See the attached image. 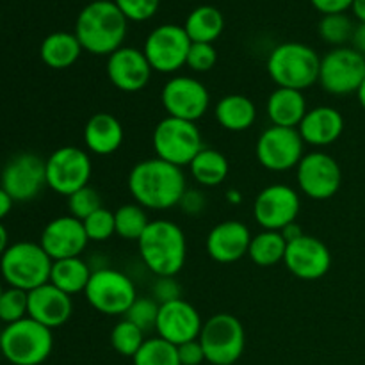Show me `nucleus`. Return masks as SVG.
Returning a JSON list of instances; mask_svg holds the SVG:
<instances>
[{"instance_id": "26", "label": "nucleus", "mask_w": 365, "mask_h": 365, "mask_svg": "<svg viewBox=\"0 0 365 365\" xmlns=\"http://www.w3.org/2000/svg\"><path fill=\"white\" fill-rule=\"evenodd\" d=\"M307 100L303 91L289 88H277L269 95L266 103V113L274 127L298 128L305 118Z\"/></svg>"}, {"instance_id": "53", "label": "nucleus", "mask_w": 365, "mask_h": 365, "mask_svg": "<svg viewBox=\"0 0 365 365\" xmlns=\"http://www.w3.org/2000/svg\"><path fill=\"white\" fill-rule=\"evenodd\" d=\"M356 98H359L360 107L365 110V78L362 81V84H360V88L356 89Z\"/></svg>"}, {"instance_id": "44", "label": "nucleus", "mask_w": 365, "mask_h": 365, "mask_svg": "<svg viewBox=\"0 0 365 365\" xmlns=\"http://www.w3.org/2000/svg\"><path fill=\"white\" fill-rule=\"evenodd\" d=\"M178 348V360H180V365H202L205 360V353H203L202 344L200 341L185 342V344L177 346Z\"/></svg>"}, {"instance_id": "51", "label": "nucleus", "mask_w": 365, "mask_h": 365, "mask_svg": "<svg viewBox=\"0 0 365 365\" xmlns=\"http://www.w3.org/2000/svg\"><path fill=\"white\" fill-rule=\"evenodd\" d=\"M9 248V234H7L6 227L0 223V257L4 255V252Z\"/></svg>"}, {"instance_id": "23", "label": "nucleus", "mask_w": 365, "mask_h": 365, "mask_svg": "<svg viewBox=\"0 0 365 365\" xmlns=\"http://www.w3.org/2000/svg\"><path fill=\"white\" fill-rule=\"evenodd\" d=\"M73 314L71 296L48 284L29 292V317L43 327L56 330L70 321Z\"/></svg>"}, {"instance_id": "20", "label": "nucleus", "mask_w": 365, "mask_h": 365, "mask_svg": "<svg viewBox=\"0 0 365 365\" xmlns=\"http://www.w3.org/2000/svg\"><path fill=\"white\" fill-rule=\"evenodd\" d=\"M202 328V316L184 298L160 305L155 330L157 335L164 341L175 346H182L185 342L196 341L200 337Z\"/></svg>"}, {"instance_id": "10", "label": "nucleus", "mask_w": 365, "mask_h": 365, "mask_svg": "<svg viewBox=\"0 0 365 365\" xmlns=\"http://www.w3.org/2000/svg\"><path fill=\"white\" fill-rule=\"evenodd\" d=\"M365 78V57L353 46H337L321 57L319 84L327 93L346 96L356 93Z\"/></svg>"}, {"instance_id": "47", "label": "nucleus", "mask_w": 365, "mask_h": 365, "mask_svg": "<svg viewBox=\"0 0 365 365\" xmlns=\"http://www.w3.org/2000/svg\"><path fill=\"white\" fill-rule=\"evenodd\" d=\"M351 43H353V48L365 57V24L356 25L355 32H353Z\"/></svg>"}, {"instance_id": "4", "label": "nucleus", "mask_w": 365, "mask_h": 365, "mask_svg": "<svg viewBox=\"0 0 365 365\" xmlns=\"http://www.w3.org/2000/svg\"><path fill=\"white\" fill-rule=\"evenodd\" d=\"M321 57L312 46L287 41L274 46L267 57V73L278 88L303 89L319 81Z\"/></svg>"}, {"instance_id": "19", "label": "nucleus", "mask_w": 365, "mask_h": 365, "mask_svg": "<svg viewBox=\"0 0 365 365\" xmlns=\"http://www.w3.org/2000/svg\"><path fill=\"white\" fill-rule=\"evenodd\" d=\"M106 71L114 88L123 93H138L148 86L153 70L143 50L121 46L107 57Z\"/></svg>"}, {"instance_id": "41", "label": "nucleus", "mask_w": 365, "mask_h": 365, "mask_svg": "<svg viewBox=\"0 0 365 365\" xmlns=\"http://www.w3.org/2000/svg\"><path fill=\"white\" fill-rule=\"evenodd\" d=\"M217 52L212 43H191L185 66L191 68L196 73H207L216 66Z\"/></svg>"}, {"instance_id": "48", "label": "nucleus", "mask_w": 365, "mask_h": 365, "mask_svg": "<svg viewBox=\"0 0 365 365\" xmlns=\"http://www.w3.org/2000/svg\"><path fill=\"white\" fill-rule=\"evenodd\" d=\"M13 203H14L13 198H11V196L4 191L2 185H0V223H2L4 217H7V214L11 212V209H13Z\"/></svg>"}, {"instance_id": "52", "label": "nucleus", "mask_w": 365, "mask_h": 365, "mask_svg": "<svg viewBox=\"0 0 365 365\" xmlns=\"http://www.w3.org/2000/svg\"><path fill=\"white\" fill-rule=\"evenodd\" d=\"M227 200L232 203V205H239V203H241V200H242V196H241V192L237 191V189H228Z\"/></svg>"}, {"instance_id": "30", "label": "nucleus", "mask_w": 365, "mask_h": 365, "mask_svg": "<svg viewBox=\"0 0 365 365\" xmlns=\"http://www.w3.org/2000/svg\"><path fill=\"white\" fill-rule=\"evenodd\" d=\"M192 178L203 187H217L223 184L230 171L227 157L214 148H203L189 164Z\"/></svg>"}, {"instance_id": "11", "label": "nucleus", "mask_w": 365, "mask_h": 365, "mask_svg": "<svg viewBox=\"0 0 365 365\" xmlns=\"http://www.w3.org/2000/svg\"><path fill=\"white\" fill-rule=\"evenodd\" d=\"M46 187L57 195L70 196L78 189L89 185L93 164L88 152L78 146H61L45 160Z\"/></svg>"}, {"instance_id": "46", "label": "nucleus", "mask_w": 365, "mask_h": 365, "mask_svg": "<svg viewBox=\"0 0 365 365\" xmlns=\"http://www.w3.org/2000/svg\"><path fill=\"white\" fill-rule=\"evenodd\" d=\"M312 6L323 14H339L351 9L355 0H310Z\"/></svg>"}, {"instance_id": "21", "label": "nucleus", "mask_w": 365, "mask_h": 365, "mask_svg": "<svg viewBox=\"0 0 365 365\" xmlns=\"http://www.w3.org/2000/svg\"><path fill=\"white\" fill-rule=\"evenodd\" d=\"M39 245L52 260L81 257L88 248L89 239L84 223L73 216H59L50 221L41 232Z\"/></svg>"}, {"instance_id": "7", "label": "nucleus", "mask_w": 365, "mask_h": 365, "mask_svg": "<svg viewBox=\"0 0 365 365\" xmlns=\"http://www.w3.org/2000/svg\"><path fill=\"white\" fill-rule=\"evenodd\" d=\"M198 341L207 362L212 365H234L245 353V327L232 314L220 312L203 323Z\"/></svg>"}, {"instance_id": "2", "label": "nucleus", "mask_w": 365, "mask_h": 365, "mask_svg": "<svg viewBox=\"0 0 365 365\" xmlns=\"http://www.w3.org/2000/svg\"><path fill=\"white\" fill-rule=\"evenodd\" d=\"M128 20L114 0H95L81 11L75 36L82 48L95 56H110L123 46Z\"/></svg>"}, {"instance_id": "40", "label": "nucleus", "mask_w": 365, "mask_h": 365, "mask_svg": "<svg viewBox=\"0 0 365 365\" xmlns=\"http://www.w3.org/2000/svg\"><path fill=\"white\" fill-rule=\"evenodd\" d=\"M82 223H84V230L86 234H88L89 242L107 241V239H110L116 234L114 212H110L106 207H102V209H98L96 212H93L91 216L86 217Z\"/></svg>"}, {"instance_id": "36", "label": "nucleus", "mask_w": 365, "mask_h": 365, "mask_svg": "<svg viewBox=\"0 0 365 365\" xmlns=\"http://www.w3.org/2000/svg\"><path fill=\"white\" fill-rule=\"evenodd\" d=\"M353 32H355V25L353 20L346 13L339 14H324L323 20L319 21V36L323 41L328 45L344 46L346 43L353 39Z\"/></svg>"}, {"instance_id": "28", "label": "nucleus", "mask_w": 365, "mask_h": 365, "mask_svg": "<svg viewBox=\"0 0 365 365\" xmlns=\"http://www.w3.org/2000/svg\"><path fill=\"white\" fill-rule=\"evenodd\" d=\"M82 45L77 36L70 32H52L43 39L39 57L52 70H66L73 66L82 53Z\"/></svg>"}, {"instance_id": "5", "label": "nucleus", "mask_w": 365, "mask_h": 365, "mask_svg": "<svg viewBox=\"0 0 365 365\" xmlns=\"http://www.w3.org/2000/svg\"><path fill=\"white\" fill-rule=\"evenodd\" d=\"M52 262L39 242L20 241L9 245L0 257V273L9 287L31 292L48 284Z\"/></svg>"}, {"instance_id": "25", "label": "nucleus", "mask_w": 365, "mask_h": 365, "mask_svg": "<svg viewBox=\"0 0 365 365\" xmlns=\"http://www.w3.org/2000/svg\"><path fill=\"white\" fill-rule=\"evenodd\" d=\"M123 125L110 113H96L84 127V145L95 155H113L123 143Z\"/></svg>"}, {"instance_id": "33", "label": "nucleus", "mask_w": 365, "mask_h": 365, "mask_svg": "<svg viewBox=\"0 0 365 365\" xmlns=\"http://www.w3.org/2000/svg\"><path fill=\"white\" fill-rule=\"evenodd\" d=\"M114 223H116V235L125 241H139L150 225L146 209L138 203H125L120 209L114 210Z\"/></svg>"}, {"instance_id": "16", "label": "nucleus", "mask_w": 365, "mask_h": 365, "mask_svg": "<svg viewBox=\"0 0 365 365\" xmlns=\"http://www.w3.org/2000/svg\"><path fill=\"white\" fill-rule=\"evenodd\" d=\"M0 185L13 202L25 203L38 198L46 185L45 160L31 152L18 153L4 166Z\"/></svg>"}, {"instance_id": "18", "label": "nucleus", "mask_w": 365, "mask_h": 365, "mask_svg": "<svg viewBox=\"0 0 365 365\" xmlns=\"http://www.w3.org/2000/svg\"><path fill=\"white\" fill-rule=\"evenodd\" d=\"M284 264L299 280H319L330 271L331 253L321 239L303 234L287 242Z\"/></svg>"}, {"instance_id": "24", "label": "nucleus", "mask_w": 365, "mask_h": 365, "mask_svg": "<svg viewBox=\"0 0 365 365\" xmlns=\"http://www.w3.org/2000/svg\"><path fill=\"white\" fill-rule=\"evenodd\" d=\"M298 132L305 145L317 146V148L330 146L339 141L344 132V116L341 110L331 106L314 107L307 110Z\"/></svg>"}, {"instance_id": "54", "label": "nucleus", "mask_w": 365, "mask_h": 365, "mask_svg": "<svg viewBox=\"0 0 365 365\" xmlns=\"http://www.w3.org/2000/svg\"><path fill=\"white\" fill-rule=\"evenodd\" d=\"M2 292H4V287H2V284H0V296H2Z\"/></svg>"}, {"instance_id": "6", "label": "nucleus", "mask_w": 365, "mask_h": 365, "mask_svg": "<svg viewBox=\"0 0 365 365\" xmlns=\"http://www.w3.org/2000/svg\"><path fill=\"white\" fill-rule=\"evenodd\" d=\"M53 349L52 330L25 317L0 331V353L13 365H41Z\"/></svg>"}, {"instance_id": "35", "label": "nucleus", "mask_w": 365, "mask_h": 365, "mask_svg": "<svg viewBox=\"0 0 365 365\" xmlns=\"http://www.w3.org/2000/svg\"><path fill=\"white\" fill-rule=\"evenodd\" d=\"M145 341V331L127 319H121L120 323L114 324L113 331H110L113 349L118 355L128 356V359H134V355L139 351Z\"/></svg>"}, {"instance_id": "37", "label": "nucleus", "mask_w": 365, "mask_h": 365, "mask_svg": "<svg viewBox=\"0 0 365 365\" xmlns=\"http://www.w3.org/2000/svg\"><path fill=\"white\" fill-rule=\"evenodd\" d=\"M29 317V292L16 287L4 289L0 296V321L13 324Z\"/></svg>"}, {"instance_id": "39", "label": "nucleus", "mask_w": 365, "mask_h": 365, "mask_svg": "<svg viewBox=\"0 0 365 365\" xmlns=\"http://www.w3.org/2000/svg\"><path fill=\"white\" fill-rule=\"evenodd\" d=\"M159 309L160 305L152 298V296H148V298H139L138 296L135 302L130 305V309H128L127 314L123 316V319L134 323L135 327L141 328L146 334L148 330H153V328H155Z\"/></svg>"}, {"instance_id": "1", "label": "nucleus", "mask_w": 365, "mask_h": 365, "mask_svg": "<svg viewBox=\"0 0 365 365\" xmlns=\"http://www.w3.org/2000/svg\"><path fill=\"white\" fill-rule=\"evenodd\" d=\"M127 185L135 203L150 210H168L180 205L182 196L187 191L182 168L159 157L135 164L128 173Z\"/></svg>"}, {"instance_id": "12", "label": "nucleus", "mask_w": 365, "mask_h": 365, "mask_svg": "<svg viewBox=\"0 0 365 365\" xmlns=\"http://www.w3.org/2000/svg\"><path fill=\"white\" fill-rule=\"evenodd\" d=\"M191 39L184 27L175 24H164L153 29L145 41L146 59L157 73H175L185 66Z\"/></svg>"}, {"instance_id": "50", "label": "nucleus", "mask_w": 365, "mask_h": 365, "mask_svg": "<svg viewBox=\"0 0 365 365\" xmlns=\"http://www.w3.org/2000/svg\"><path fill=\"white\" fill-rule=\"evenodd\" d=\"M353 14L360 24H365V0H355L353 2Z\"/></svg>"}, {"instance_id": "34", "label": "nucleus", "mask_w": 365, "mask_h": 365, "mask_svg": "<svg viewBox=\"0 0 365 365\" xmlns=\"http://www.w3.org/2000/svg\"><path fill=\"white\" fill-rule=\"evenodd\" d=\"M134 365H180L178 348L171 342L164 341L159 335L150 337L143 342L139 351L132 359Z\"/></svg>"}, {"instance_id": "45", "label": "nucleus", "mask_w": 365, "mask_h": 365, "mask_svg": "<svg viewBox=\"0 0 365 365\" xmlns=\"http://www.w3.org/2000/svg\"><path fill=\"white\" fill-rule=\"evenodd\" d=\"M205 196H203L202 191H192V189H187L185 195L182 196L180 207L184 209V212L187 216H198L205 210Z\"/></svg>"}, {"instance_id": "49", "label": "nucleus", "mask_w": 365, "mask_h": 365, "mask_svg": "<svg viewBox=\"0 0 365 365\" xmlns=\"http://www.w3.org/2000/svg\"><path fill=\"white\" fill-rule=\"evenodd\" d=\"M303 234H305V232H303L302 228H299L298 223H291V225H289V227H285L284 230H282V235H284V239L287 242H291V241H294V239L302 237Z\"/></svg>"}, {"instance_id": "27", "label": "nucleus", "mask_w": 365, "mask_h": 365, "mask_svg": "<svg viewBox=\"0 0 365 365\" xmlns=\"http://www.w3.org/2000/svg\"><path fill=\"white\" fill-rule=\"evenodd\" d=\"M214 116L220 127L230 132H245L257 120V107L245 95H227L214 107Z\"/></svg>"}, {"instance_id": "9", "label": "nucleus", "mask_w": 365, "mask_h": 365, "mask_svg": "<svg viewBox=\"0 0 365 365\" xmlns=\"http://www.w3.org/2000/svg\"><path fill=\"white\" fill-rule=\"evenodd\" d=\"M84 294L89 305L103 316H125L138 298L130 277L107 266L93 269Z\"/></svg>"}, {"instance_id": "8", "label": "nucleus", "mask_w": 365, "mask_h": 365, "mask_svg": "<svg viewBox=\"0 0 365 365\" xmlns=\"http://www.w3.org/2000/svg\"><path fill=\"white\" fill-rule=\"evenodd\" d=\"M152 141L155 157L178 168L189 166L205 148L202 132L196 123L173 116H166L157 123Z\"/></svg>"}, {"instance_id": "38", "label": "nucleus", "mask_w": 365, "mask_h": 365, "mask_svg": "<svg viewBox=\"0 0 365 365\" xmlns=\"http://www.w3.org/2000/svg\"><path fill=\"white\" fill-rule=\"evenodd\" d=\"M102 198H100V192L96 191L91 185H86V187L78 189L73 195L68 196V210H70V216L77 217V220L84 221L86 217L91 216L93 212H96L98 209H102Z\"/></svg>"}, {"instance_id": "14", "label": "nucleus", "mask_w": 365, "mask_h": 365, "mask_svg": "<svg viewBox=\"0 0 365 365\" xmlns=\"http://www.w3.org/2000/svg\"><path fill=\"white\" fill-rule=\"evenodd\" d=\"M298 185L305 196L316 202L334 198L342 185V170L337 160L324 152L303 155L296 168Z\"/></svg>"}, {"instance_id": "22", "label": "nucleus", "mask_w": 365, "mask_h": 365, "mask_svg": "<svg viewBox=\"0 0 365 365\" xmlns=\"http://www.w3.org/2000/svg\"><path fill=\"white\" fill-rule=\"evenodd\" d=\"M252 237L250 228L241 221H221L207 235V255L220 264H234L248 255Z\"/></svg>"}, {"instance_id": "32", "label": "nucleus", "mask_w": 365, "mask_h": 365, "mask_svg": "<svg viewBox=\"0 0 365 365\" xmlns=\"http://www.w3.org/2000/svg\"><path fill=\"white\" fill-rule=\"evenodd\" d=\"M285 250H287V241L282 232L262 230L252 237L248 257L255 266L271 267L277 266L278 262H284Z\"/></svg>"}, {"instance_id": "17", "label": "nucleus", "mask_w": 365, "mask_h": 365, "mask_svg": "<svg viewBox=\"0 0 365 365\" xmlns=\"http://www.w3.org/2000/svg\"><path fill=\"white\" fill-rule=\"evenodd\" d=\"M302 200L296 189L285 184H273L264 187L253 203V217L262 230L282 232L291 223H296Z\"/></svg>"}, {"instance_id": "42", "label": "nucleus", "mask_w": 365, "mask_h": 365, "mask_svg": "<svg viewBox=\"0 0 365 365\" xmlns=\"http://www.w3.org/2000/svg\"><path fill=\"white\" fill-rule=\"evenodd\" d=\"M160 0H114L127 20L145 21L150 20L159 9Z\"/></svg>"}, {"instance_id": "31", "label": "nucleus", "mask_w": 365, "mask_h": 365, "mask_svg": "<svg viewBox=\"0 0 365 365\" xmlns=\"http://www.w3.org/2000/svg\"><path fill=\"white\" fill-rule=\"evenodd\" d=\"M192 43H214L225 29V18L212 6H200L191 11L184 25Z\"/></svg>"}, {"instance_id": "3", "label": "nucleus", "mask_w": 365, "mask_h": 365, "mask_svg": "<svg viewBox=\"0 0 365 365\" xmlns=\"http://www.w3.org/2000/svg\"><path fill=\"white\" fill-rule=\"evenodd\" d=\"M138 246L143 262L155 277H177L184 267L187 242L182 228L173 221H150Z\"/></svg>"}, {"instance_id": "13", "label": "nucleus", "mask_w": 365, "mask_h": 365, "mask_svg": "<svg viewBox=\"0 0 365 365\" xmlns=\"http://www.w3.org/2000/svg\"><path fill=\"white\" fill-rule=\"evenodd\" d=\"M303 146L305 143L298 128L271 125L257 139L255 155L262 168L274 173H284L292 168H298L299 160L305 155Z\"/></svg>"}, {"instance_id": "29", "label": "nucleus", "mask_w": 365, "mask_h": 365, "mask_svg": "<svg viewBox=\"0 0 365 365\" xmlns=\"http://www.w3.org/2000/svg\"><path fill=\"white\" fill-rule=\"evenodd\" d=\"M93 274V267L82 257L53 260L50 271V284L66 294L73 296L84 292Z\"/></svg>"}, {"instance_id": "43", "label": "nucleus", "mask_w": 365, "mask_h": 365, "mask_svg": "<svg viewBox=\"0 0 365 365\" xmlns=\"http://www.w3.org/2000/svg\"><path fill=\"white\" fill-rule=\"evenodd\" d=\"M152 298L159 305L180 299V285L175 280V277H157V280L152 285Z\"/></svg>"}, {"instance_id": "15", "label": "nucleus", "mask_w": 365, "mask_h": 365, "mask_svg": "<svg viewBox=\"0 0 365 365\" xmlns=\"http://www.w3.org/2000/svg\"><path fill=\"white\" fill-rule=\"evenodd\" d=\"M160 102L168 116L196 123L205 116L210 106L209 89L195 77H171L160 91Z\"/></svg>"}]
</instances>
